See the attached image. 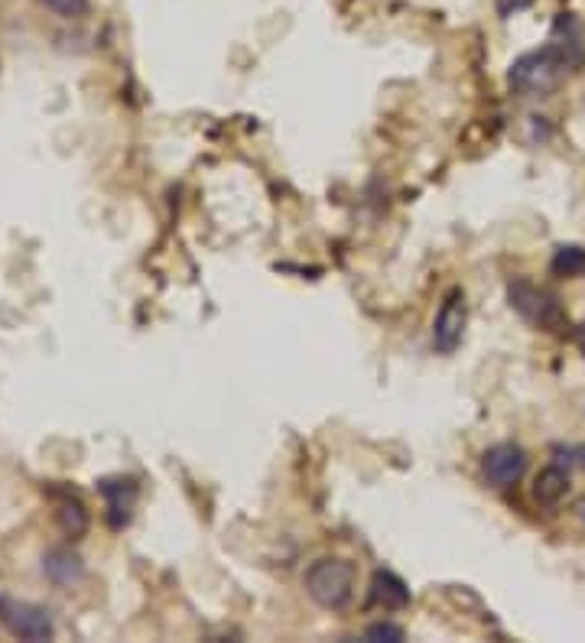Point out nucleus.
Returning <instances> with one entry per match:
<instances>
[{"label":"nucleus","mask_w":585,"mask_h":643,"mask_svg":"<svg viewBox=\"0 0 585 643\" xmlns=\"http://www.w3.org/2000/svg\"><path fill=\"white\" fill-rule=\"evenodd\" d=\"M585 65V46L583 29L576 23L573 13H560L554 36L547 46L524 52L521 59H514L511 72H508V85L524 94V98H547L554 94L573 72H580Z\"/></svg>","instance_id":"1"},{"label":"nucleus","mask_w":585,"mask_h":643,"mask_svg":"<svg viewBox=\"0 0 585 643\" xmlns=\"http://www.w3.org/2000/svg\"><path fill=\"white\" fill-rule=\"evenodd\" d=\"M303 582H306V595L326 612H342L355 599V566L339 556L316 560Z\"/></svg>","instance_id":"2"},{"label":"nucleus","mask_w":585,"mask_h":643,"mask_svg":"<svg viewBox=\"0 0 585 643\" xmlns=\"http://www.w3.org/2000/svg\"><path fill=\"white\" fill-rule=\"evenodd\" d=\"M508 299H511V309L524 322H531V325H537L544 332L563 335L570 329V319H567V309H563L560 296L544 290V286H537V283H531V280H511Z\"/></svg>","instance_id":"3"},{"label":"nucleus","mask_w":585,"mask_h":643,"mask_svg":"<svg viewBox=\"0 0 585 643\" xmlns=\"http://www.w3.org/2000/svg\"><path fill=\"white\" fill-rule=\"evenodd\" d=\"M0 625L7 628V634L29 643L52 641L55 634V625L46 608L33 602H20L13 595H0Z\"/></svg>","instance_id":"4"},{"label":"nucleus","mask_w":585,"mask_h":643,"mask_svg":"<svg viewBox=\"0 0 585 643\" xmlns=\"http://www.w3.org/2000/svg\"><path fill=\"white\" fill-rule=\"evenodd\" d=\"M466 325H469L466 293L462 290H453L443 299V306H440V312L433 319V348L440 355H453L462 345V338H466Z\"/></svg>","instance_id":"5"},{"label":"nucleus","mask_w":585,"mask_h":643,"mask_svg":"<svg viewBox=\"0 0 585 643\" xmlns=\"http://www.w3.org/2000/svg\"><path fill=\"white\" fill-rule=\"evenodd\" d=\"M527 472V452L514 442H498L482 455V475L492 488H511Z\"/></svg>","instance_id":"6"},{"label":"nucleus","mask_w":585,"mask_h":643,"mask_svg":"<svg viewBox=\"0 0 585 643\" xmlns=\"http://www.w3.org/2000/svg\"><path fill=\"white\" fill-rule=\"evenodd\" d=\"M98 494L104 498V520L111 530H124L133 517V504H137V481L114 475V478H101L98 481Z\"/></svg>","instance_id":"7"},{"label":"nucleus","mask_w":585,"mask_h":643,"mask_svg":"<svg viewBox=\"0 0 585 643\" xmlns=\"http://www.w3.org/2000/svg\"><path fill=\"white\" fill-rule=\"evenodd\" d=\"M371 605L384 608V612H404L410 605V589L400 576L378 569L371 576Z\"/></svg>","instance_id":"8"},{"label":"nucleus","mask_w":585,"mask_h":643,"mask_svg":"<svg viewBox=\"0 0 585 643\" xmlns=\"http://www.w3.org/2000/svg\"><path fill=\"white\" fill-rule=\"evenodd\" d=\"M42 573H46V579L52 582V586H75L81 576H85V566H81V560L72 553V550H65V546H55V550H49L46 556H42Z\"/></svg>","instance_id":"9"},{"label":"nucleus","mask_w":585,"mask_h":643,"mask_svg":"<svg viewBox=\"0 0 585 643\" xmlns=\"http://www.w3.org/2000/svg\"><path fill=\"white\" fill-rule=\"evenodd\" d=\"M567 494H570V468H563L560 462L547 465L534 481V501L541 507H557Z\"/></svg>","instance_id":"10"},{"label":"nucleus","mask_w":585,"mask_h":643,"mask_svg":"<svg viewBox=\"0 0 585 643\" xmlns=\"http://www.w3.org/2000/svg\"><path fill=\"white\" fill-rule=\"evenodd\" d=\"M55 520H59V527H62V533H65L68 540H78V537H85V530H88V511H85V504H81L75 494H62V498H59V504H55Z\"/></svg>","instance_id":"11"},{"label":"nucleus","mask_w":585,"mask_h":643,"mask_svg":"<svg viewBox=\"0 0 585 643\" xmlns=\"http://www.w3.org/2000/svg\"><path fill=\"white\" fill-rule=\"evenodd\" d=\"M550 273L560 277V280H580V277H585V247H580V244L557 247V254L550 260Z\"/></svg>","instance_id":"12"},{"label":"nucleus","mask_w":585,"mask_h":643,"mask_svg":"<svg viewBox=\"0 0 585 643\" xmlns=\"http://www.w3.org/2000/svg\"><path fill=\"white\" fill-rule=\"evenodd\" d=\"M407 638V631L400 625H391V621H378V625H368L365 628V641H387L400 643Z\"/></svg>","instance_id":"13"},{"label":"nucleus","mask_w":585,"mask_h":643,"mask_svg":"<svg viewBox=\"0 0 585 643\" xmlns=\"http://www.w3.org/2000/svg\"><path fill=\"white\" fill-rule=\"evenodd\" d=\"M52 13H59V16H65V20H72V16H85L88 10H91V3L88 0H42Z\"/></svg>","instance_id":"14"},{"label":"nucleus","mask_w":585,"mask_h":643,"mask_svg":"<svg viewBox=\"0 0 585 643\" xmlns=\"http://www.w3.org/2000/svg\"><path fill=\"white\" fill-rule=\"evenodd\" d=\"M557 455H563L560 462H567V468H570V465H580V468H585V446H570V449H557Z\"/></svg>","instance_id":"15"},{"label":"nucleus","mask_w":585,"mask_h":643,"mask_svg":"<svg viewBox=\"0 0 585 643\" xmlns=\"http://www.w3.org/2000/svg\"><path fill=\"white\" fill-rule=\"evenodd\" d=\"M527 7H531V0H498V13L501 16H511V13L527 10Z\"/></svg>","instance_id":"16"},{"label":"nucleus","mask_w":585,"mask_h":643,"mask_svg":"<svg viewBox=\"0 0 585 643\" xmlns=\"http://www.w3.org/2000/svg\"><path fill=\"white\" fill-rule=\"evenodd\" d=\"M576 342H580V348L585 351V322H580V325H576Z\"/></svg>","instance_id":"17"},{"label":"nucleus","mask_w":585,"mask_h":643,"mask_svg":"<svg viewBox=\"0 0 585 643\" xmlns=\"http://www.w3.org/2000/svg\"><path fill=\"white\" fill-rule=\"evenodd\" d=\"M580 514H583V520H585V501H583V504H580Z\"/></svg>","instance_id":"18"}]
</instances>
